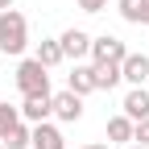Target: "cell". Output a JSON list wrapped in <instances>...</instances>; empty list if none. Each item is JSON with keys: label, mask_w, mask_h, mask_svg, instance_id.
I'll return each instance as SVG.
<instances>
[{"label": "cell", "mask_w": 149, "mask_h": 149, "mask_svg": "<svg viewBox=\"0 0 149 149\" xmlns=\"http://www.w3.org/2000/svg\"><path fill=\"white\" fill-rule=\"evenodd\" d=\"M29 50V21L21 8H4L0 13V54H13L21 58Z\"/></svg>", "instance_id": "obj_1"}, {"label": "cell", "mask_w": 149, "mask_h": 149, "mask_svg": "<svg viewBox=\"0 0 149 149\" xmlns=\"http://www.w3.org/2000/svg\"><path fill=\"white\" fill-rule=\"evenodd\" d=\"M13 79H17V91H21V95H54L50 91V70L37 58H21Z\"/></svg>", "instance_id": "obj_2"}, {"label": "cell", "mask_w": 149, "mask_h": 149, "mask_svg": "<svg viewBox=\"0 0 149 149\" xmlns=\"http://www.w3.org/2000/svg\"><path fill=\"white\" fill-rule=\"evenodd\" d=\"M120 79H124L128 87H145V83H149V50H145V54H141V50H128V54H124Z\"/></svg>", "instance_id": "obj_3"}, {"label": "cell", "mask_w": 149, "mask_h": 149, "mask_svg": "<svg viewBox=\"0 0 149 149\" xmlns=\"http://www.w3.org/2000/svg\"><path fill=\"white\" fill-rule=\"evenodd\" d=\"M124 54L128 46L120 42V37H112V33H100V37H91V62H124Z\"/></svg>", "instance_id": "obj_4"}, {"label": "cell", "mask_w": 149, "mask_h": 149, "mask_svg": "<svg viewBox=\"0 0 149 149\" xmlns=\"http://www.w3.org/2000/svg\"><path fill=\"white\" fill-rule=\"evenodd\" d=\"M50 108H54V120H62V124L83 120V95H74V91H54Z\"/></svg>", "instance_id": "obj_5"}, {"label": "cell", "mask_w": 149, "mask_h": 149, "mask_svg": "<svg viewBox=\"0 0 149 149\" xmlns=\"http://www.w3.org/2000/svg\"><path fill=\"white\" fill-rule=\"evenodd\" d=\"M58 46H62L66 58H74V62L91 58V33H87V29H66V33L58 37Z\"/></svg>", "instance_id": "obj_6"}, {"label": "cell", "mask_w": 149, "mask_h": 149, "mask_svg": "<svg viewBox=\"0 0 149 149\" xmlns=\"http://www.w3.org/2000/svg\"><path fill=\"white\" fill-rule=\"evenodd\" d=\"M120 112H124L133 124H137V120H149V87H128Z\"/></svg>", "instance_id": "obj_7"}, {"label": "cell", "mask_w": 149, "mask_h": 149, "mask_svg": "<svg viewBox=\"0 0 149 149\" xmlns=\"http://www.w3.org/2000/svg\"><path fill=\"white\" fill-rule=\"evenodd\" d=\"M29 149H66V137L54 120H42V124H33V145Z\"/></svg>", "instance_id": "obj_8"}, {"label": "cell", "mask_w": 149, "mask_h": 149, "mask_svg": "<svg viewBox=\"0 0 149 149\" xmlns=\"http://www.w3.org/2000/svg\"><path fill=\"white\" fill-rule=\"evenodd\" d=\"M66 91H74L83 100L95 91V70H91V62H74V70L66 74Z\"/></svg>", "instance_id": "obj_9"}, {"label": "cell", "mask_w": 149, "mask_h": 149, "mask_svg": "<svg viewBox=\"0 0 149 149\" xmlns=\"http://www.w3.org/2000/svg\"><path fill=\"white\" fill-rule=\"evenodd\" d=\"M50 116H54L50 95H25V104H21V120H25V124H42V120H50Z\"/></svg>", "instance_id": "obj_10"}, {"label": "cell", "mask_w": 149, "mask_h": 149, "mask_svg": "<svg viewBox=\"0 0 149 149\" xmlns=\"http://www.w3.org/2000/svg\"><path fill=\"white\" fill-rule=\"evenodd\" d=\"M33 58L42 62L46 70H54L58 62H66V54H62V46H58V37H42V42H37V50H33Z\"/></svg>", "instance_id": "obj_11"}, {"label": "cell", "mask_w": 149, "mask_h": 149, "mask_svg": "<svg viewBox=\"0 0 149 149\" xmlns=\"http://www.w3.org/2000/svg\"><path fill=\"white\" fill-rule=\"evenodd\" d=\"M116 8L128 25H149V0H116Z\"/></svg>", "instance_id": "obj_12"}, {"label": "cell", "mask_w": 149, "mask_h": 149, "mask_svg": "<svg viewBox=\"0 0 149 149\" xmlns=\"http://www.w3.org/2000/svg\"><path fill=\"white\" fill-rule=\"evenodd\" d=\"M91 70H95V91H112L116 83H124L116 62H91Z\"/></svg>", "instance_id": "obj_13"}, {"label": "cell", "mask_w": 149, "mask_h": 149, "mask_svg": "<svg viewBox=\"0 0 149 149\" xmlns=\"http://www.w3.org/2000/svg\"><path fill=\"white\" fill-rule=\"evenodd\" d=\"M108 141H112V145H133V120H128L124 112L108 120Z\"/></svg>", "instance_id": "obj_14"}, {"label": "cell", "mask_w": 149, "mask_h": 149, "mask_svg": "<svg viewBox=\"0 0 149 149\" xmlns=\"http://www.w3.org/2000/svg\"><path fill=\"white\" fill-rule=\"evenodd\" d=\"M29 145H33V124L17 120V124L8 128V137H4V149H29Z\"/></svg>", "instance_id": "obj_15"}, {"label": "cell", "mask_w": 149, "mask_h": 149, "mask_svg": "<svg viewBox=\"0 0 149 149\" xmlns=\"http://www.w3.org/2000/svg\"><path fill=\"white\" fill-rule=\"evenodd\" d=\"M21 120V108H13V104H0V141L8 137V128Z\"/></svg>", "instance_id": "obj_16"}, {"label": "cell", "mask_w": 149, "mask_h": 149, "mask_svg": "<svg viewBox=\"0 0 149 149\" xmlns=\"http://www.w3.org/2000/svg\"><path fill=\"white\" fill-rule=\"evenodd\" d=\"M133 145H149V120H137L133 124Z\"/></svg>", "instance_id": "obj_17"}, {"label": "cell", "mask_w": 149, "mask_h": 149, "mask_svg": "<svg viewBox=\"0 0 149 149\" xmlns=\"http://www.w3.org/2000/svg\"><path fill=\"white\" fill-rule=\"evenodd\" d=\"M104 4H108V0H79L83 13H104Z\"/></svg>", "instance_id": "obj_18"}, {"label": "cell", "mask_w": 149, "mask_h": 149, "mask_svg": "<svg viewBox=\"0 0 149 149\" xmlns=\"http://www.w3.org/2000/svg\"><path fill=\"white\" fill-rule=\"evenodd\" d=\"M4 8H17V0H0V13H4Z\"/></svg>", "instance_id": "obj_19"}, {"label": "cell", "mask_w": 149, "mask_h": 149, "mask_svg": "<svg viewBox=\"0 0 149 149\" xmlns=\"http://www.w3.org/2000/svg\"><path fill=\"white\" fill-rule=\"evenodd\" d=\"M124 149H149V145H124Z\"/></svg>", "instance_id": "obj_20"}, {"label": "cell", "mask_w": 149, "mask_h": 149, "mask_svg": "<svg viewBox=\"0 0 149 149\" xmlns=\"http://www.w3.org/2000/svg\"><path fill=\"white\" fill-rule=\"evenodd\" d=\"M83 149H108V145H83Z\"/></svg>", "instance_id": "obj_21"}, {"label": "cell", "mask_w": 149, "mask_h": 149, "mask_svg": "<svg viewBox=\"0 0 149 149\" xmlns=\"http://www.w3.org/2000/svg\"><path fill=\"white\" fill-rule=\"evenodd\" d=\"M0 149H4V141H0Z\"/></svg>", "instance_id": "obj_22"}, {"label": "cell", "mask_w": 149, "mask_h": 149, "mask_svg": "<svg viewBox=\"0 0 149 149\" xmlns=\"http://www.w3.org/2000/svg\"><path fill=\"white\" fill-rule=\"evenodd\" d=\"M145 87H149V83H145Z\"/></svg>", "instance_id": "obj_23"}]
</instances>
